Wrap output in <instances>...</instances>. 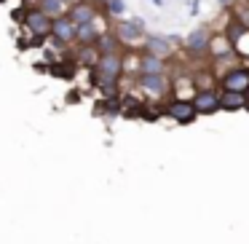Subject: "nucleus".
Segmentation results:
<instances>
[{"label": "nucleus", "instance_id": "obj_11", "mask_svg": "<svg viewBox=\"0 0 249 244\" xmlns=\"http://www.w3.org/2000/svg\"><path fill=\"white\" fill-rule=\"evenodd\" d=\"M51 40H59L65 46H75V22L70 17H56L54 27H51Z\"/></svg>", "mask_w": 249, "mask_h": 244}, {"label": "nucleus", "instance_id": "obj_14", "mask_svg": "<svg viewBox=\"0 0 249 244\" xmlns=\"http://www.w3.org/2000/svg\"><path fill=\"white\" fill-rule=\"evenodd\" d=\"M102 19L97 22H86V24H75V43H97L99 35L105 33L107 27H102Z\"/></svg>", "mask_w": 249, "mask_h": 244}, {"label": "nucleus", "instance_id": "obj_21", "mask_svg": "<svg viewBox=\"0 0 249 244\" xmlns=\"http://www.w3.org/2000/svg\"><path fill=\"white\" fill-rule=\"evenodd\" d=\"M217 6H220V8H228V11H233V8L238 6V0H217Z\"/></svg>", "mask_w": 249, "mask_h": 244}, {"label": "nucleus", "instance_id": "obj_1", "mask_svg": "<svg viewBox=\"0 0 249 244\" xmlns=\"http://www.w3.org/2000/svg\"><path fill=\"white\" fill-rule=\"evenodd\" d=\"M22 30L30 35V38L40 40L43 43L46 38H51V27H54V19L46 17L43 11H40L38 6H27L24 8V17H22Z\"/></svg>", "mask_w": 249, "mask_h": 244}, {"label": "nucleus", "instance_id": "obj_12", "mask_svg": "<svg viewBox=\"0 0 249 244\" xmlns=\"http://www.w3.org/2000/svg\"><path fill=\"white\" fill-rule=\"evenodd\" d=\"M209 59L212 62H225V59H238L233 43L225 38V35H212V43H209Z\"/></svg>", "mask_w": 249, "mask_h": 244}, {"label": "nucleus", "instance_id": "obj_27", "mask_svg": "<svg viewBox=\"0 0 249 244\" xmlns=\"http://www.w3.org/2000/svg\"><path fill=\"white\" fill-rule=\"evenodd\" d=\"M0 3H3V0H0Z\"/></svg>", "mask_w": 249, "mask_h": 244}, {"label": "nucleus", "instance_id": "obj_18", "mask_svg": "<svg viewBox=\"0 0 249 244\" xmlns=\"http://www.w3.org/2000/svg\"><path fill=\"white\" fill-rule=\"evenodd\" d=\"M102 14L107 19H115V22H118V19H124L126 14H129V6H126V0H105L102 6Z\"/></svg>", "mask_w": 249, "mask_h": 244}, {"label": "nucleus", "instance_id": "obj_23", "mask_svg": "<svg viewBox=\"0 0 249 244\" xmlns=\"http://www.w3.org/2000/svg\"><path fill=\"white\" fill-rule=\"evenodd\" d=\"M65 3H67V6H72V3H81V0H65Z\"/></svg>", "mask_w": 249, "mask_h": 244}, {"label": "nucleus", "instance_id": "obj_7", "mask_svg": "<svg viewBox=\"0 0 249 244\" xmlns=\"http://www.w3.org/2000/svg\"><path fill=\"white\" fill-rule=\"evenodd\" d=\"M193 105H196V110H198V115H214V113H220V89L217 86H212V89H196L193 92Z\"/></svg>", "mask_w": 249, "mask_h": 244}, {"label": "nucleus", "instance_id": "obj_19", "mask_svg": "<svg viewBox=\"0 0 249 244\" xmlns=\"http://www.w3.org/2000/svg\"><path fill=\"white\" fill-rule=\"evenodd\" d=\"M249 27H244L241 22H238L236 17H233V11H231V17H228V22H225V27H222V35H225L228 40H231V43H236L238 38H241L244 33H247Z\"/></svg>", "mask_w": 249, "mask_h": 244}, {"label": "nucleus", "instance_id": "obj_8", "mask_svg": "<svg viewBox=\"0 0 249 244\" xmlns=\"http://www.w3.org/2000/svg\"><path fill=\"white\" fill-rule=\"evenodd\" d=\"M158 73H169L166 59L156 54H147V51H137V62H134V75H158Z\"/></svg>", "mask_w": 249, "mask_h": 244}, {"label": "nucleus", "instance_id": "obj_24", "mask_svg": "<svg viewBox=\"0 0 249 244\" xmlns=\"http://www.w3.org/2000/svg\"><path fill=\"white\" fill-rule=\"evenodd\" d=\"M94 3H99V6H102V3H105V0H94Z\"/></svg>", "mask_w": 249, "mask_h": 244}, {"label": "nucleus", "instance_id": "obj_26", "mask_svg": "<svg viewBox=\"0 0 249 244\" xmlns=\"http://www.w3.org/2000/svg\"><path fill=\"white\" fill-rule=\"evenodd\" d=\"M244 3H247V6H249V0H244Z\"/></svg>", "mask_w": 249, "mask_h": 244}, {"label": "nucleus", "instance_id": "obj_15", "mask_svg": "<svg viewBox=\"0 0 249 244\" xmlns=\"http://www.w3.org/2000/svg\"><path fill=\"white\" fill-rule=\"evenodd\" d=\"M220 108L225 110V113L247 110V94L244 92H220Z\"/></svg>", "mask_w": 249, "mask_h": 244}, {"label": "nucleus", "instance_id": "obj_17", "mask_svg": "<svg viewBox=\"0 0 249 244\" xmlns=\"http://www.w3.org/2000/svg\"><path fill=\"white\" fill-rule=\"evenodd\" d=\"M35 6L40 8V11L46 14V17H51V19H56V17H65L67 14V3L65 0H35Z\"/></svg>", "mask_w": 249, "mask_h": 244}, {"label": "nucleus", "instance_id": "obj_5", "mask_svg": "<svg viewBox=\"0 0 249 244\" xmlns=\"http://www.w3.org/2000/svg\"><path fill=\"white\" fill-rule=\"evenodd\" d=\"M217 89L220 92H244L247 94L249 89V65L238 62V65L228 67L217 75Z\"/></svg>", "mask_w": 249, "mask_h": 244}, {"label": "nucleus", "instance_id": "obj_6", "mask_svg": "<svg viewBox=\"0 0 249 244\" xmlns=\"http://www.w3.org/2000/svg\"><path fill=\"white\" fill-rule=\"evenodd\" d=\"M163 115L166 118H172L174 124L179 126H188L193 124L196 118H198V110H196L193 99H185V97H172L163 102Z\"/></svg>", "mask_w": 249, "mask_h": 244}, {"label": "nucleus", "instance_id": "obj_4", "mask_svg": "<svg viewBox=\"0 0 249 244\" xmlns=\"http://www.w3.org/2000/svg\"><path fill=\"white\" fill-rule=\"evenodd\" d=\"M113 30L126 46H137L147 38V24L142 17H124L113 24Z\"/></svg>", "mask_w": 249, "mask_h": 244}, {"label": "nucleus", "instance_id": "obj_2", "mask_svg": "<svg viewBox=\"0 0 249 244\" xmlns=\"http://www.w3.org/2000/svg\"><path fill=\"white\" fill-rule=\"evenodd\" d=\"M134 86L147 99H166L172 94V75L158 73V75H134Z\"/></svg>", "mask_w": 249, "mask_h": 244}, {"label": "nucleus", "instance_id": "obj_25", "mask_svg": "<svg viewBox=\"0 0 249 244\" xmlns=\"http://www.w3.org/2000/svg\"><path fill=\"white\" fill-rule=\"evenodd\" d=\"M247 102H249V89H247Z\"/></svg>", "mask_w": 249, "mask_h": 244}, {"label": "nucleus", "instance_id": "obj_20", "mask_svg": "<svg viewBox=\"0 0 249 244\" xmlns=\"http://www.w3.org/2000/svg\"><path fill=\"white\" fill-rule=\"evenodd\" d=\"M201 11V0H188V14L190 17H198Z\"/></svg>", "mask_w": 249, "mask_h": 244}, {"label": "nucleus", "instance_id": "obj_3", "mask_svg": "<svg viewBox=\"0 0 249 244\" xmlns=\"http://www.w3.org/2000/svg\"><path fill=\"white\" fill-rule=\"evenodd\" d=\"M209 43H212V30L196 27L182 38V49L179 51H185V56H190V59H206L209 56Z\"/></svg>", "mask_w": 249, "mask_h": 244}, {"label": "nucleus", "instance_id": "obj_9", "mask_svg": "<svg viewBox=\"0 0 249 244\" xmlns=\"http://www.w3.org/2000/svg\"><path fill=\"white\" fill-rule=\"evenodd\" d=\"M99 11H102L99 3H94V0H81V3H72V6L67 8V17L75 24H86V22H97Z\"/></svg>", "mask_w": 249, "mask_h": 244}, {"label": "nucleus", "instance_id": "obj_13", "mask_svg": "<svg viewBox=\"0 0 249 244\" xmlns=\"http://www.w3.org/2000/svg\"><path fill=\"white\" fill-rule=\"evenodd\" d=\"M99 56H102V54H99L97 43H78L75 51H72V59H75V65H78V67H86V70H94V67H97Z\"/></svg>", "mask_w": 249, "mask_h": 244}, {"label": "nucleus", "instance_id": "obj_22", "mask_svg": "<svg viewBox=\"0 0 249 244\" xmlns=\"http://www.w3.org/2000/svg\"><path fill=\"white\" fill-rule=\"evenodd\" d=\"M153 6H156V8H163V6H166V0H153Z\"/></svg>", "mask_w": 249, "mask_h": 244}, {"label": "nucleus", "instance_id": "obj_16", "mask_svg": "<svg viewBox=\"0 0 249 244\" xmlns=\"http://www.w3.org/2000/svg\"><path fill=\"white\" fill-rule=\"evenodd\" d=\"M97 49H99V54H118V51H124V40L115 35L113 27H107L102 35H99Z\"/></svg>", "mask_w": 249, "mask_h": 244}, {"label": "nucleus", "instance_id": "obj_10", "mask_svg": "<svg viewBox=\"0 0 249 244\" xmlns=\"http://www.w3.org/2000/svg\"><path fill=\"white\" fill-rule=\"evenodd\" d=\"M142 51H147V54H156V56H161V59H169V56L174 54V46L169 43V38L166 35H158V33H147V38L142 40V46H140Z\"/></svg>", "mask_w": 249, "mask_h": 244}]
</instances>
